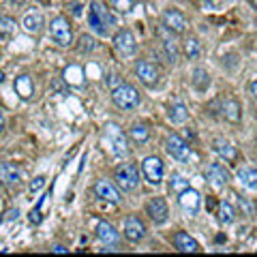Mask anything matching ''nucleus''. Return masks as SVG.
<instances>
[{
    "label": "nucleus",
    "instance_id": "nucleus-1",
    "mask_svg": "<svg viewBox=\"0 0 257 257\" xmlns=\"http://www.w3.org/2000/svg\"><path fill=\"white\" fill-rule=\"evenodd\" d=\"M88 26H90L96 35L105 37L111 26H116V18L111 15L105 7H101V3L92 0L90 9H88Z\"/></svg>",
    "mask_w": 257,
    "mask_h": 257
},
{
    "label": "nucleus",
    "instance_id": "nucleus-2",
    "mask_svg": "<svg viewBox=\"0 0 257 257\" xmlns=\"http://www.w3.org/2000/svg\"><path fill=\"white\" fill-rule=\"evenodd\" d=\"M114 176H116V184L126 193H131L140 187V170H138V165H133V163L118 165Z\"/></svg>",
    "mask_w": 257,
    "mask_h": 257
},
{
    "label": "nucleus",
    "instance_id": "nucleus-3",
    "mask_svg": "<svg viewBox=\"0 0 257 257\" xmlns=\"http://www.w3.org/2000/svg\"><path fill=\"white\" fill-rule=\"evenodd\" d=\"M103 142L109 146V150L114 152L118 157H124L128 152V146H126V135L120 131V126H116L114 122H109L103 126Z\"/></svg>",
    "mask_w": 257,
    "mask_h": 257
},
{
    "label": "nucleus",
    "instance_id": "nucleus-4",
    "mask_svg": "<svg viewBox=\"0 0 257 257\" xmlns=\"http://www.w3.org/2000/svg\"><path fill=\"white\" fill-rule=\"evenodd\" d=\"M111 99H114V103L120 109H126V111L140 105V92L131 84H118L111 90Z\"/></svg>",
    "mask_w": 257,
    "mask_h": 257
},
{
    "label": "nucleus",
    "instance_id": "nucleus-5",
    "mask_svg": "<svg viewBox=\"0 0 257 257\" xmlns=\"http://www.w3.org/2000/svg\"><path fill=\"white\" fill-rule=\"evenodd\" d=\"M165 150H167V155H170L172 159L180 161V163H189V161L193 159L191 146L182 138H178V135H174V133L165 140Z\"/></svg>",
    "mask_w": 257,
    "mask_h": 257
},
{
    "label": "nucleus",
    "instance_id": "nucleus-6",
    "mask_svg": "<svg viewBox=\"0 0 257 257\" xmlns=\"http://www.w3.org/2000/svg\"><path fill=\"white\" fill-rule=\"evenodd\" d=\"M50 35H52L54 41L58 43V45H62V47H67V45L73 43V30H71L69 20H64V18L52 20V24H50Z\"/></svg>",
    "mask_w": 257,
    "mask_h": 257
},
{
    "label": "nucleus",
    "instance_id": "nucleus-7",
    "mask_svg": "<svg viewBox=\"0 0 257 257\" xmlns=\"http://www.w3.org/2000/svg\"><path fill=\"white\" fill-rule=\"evenodd\" d=\"M114 50L124 56V58H128V56H133L135 50H138V41H135L133 32L131 30H120L114 35Z\"/></svg>",
    "mask_w": 257,
    "mask_h": 257
},
{
    "label": "nucleus",
    "instance_id": "nucleus-8",
    "mask_svg": "<svg viewBox=\"0 0 257 257\" xmlns=\"http://www.w3.org/2000/svg\"><path fill=\"white\" fill-rule=\"evenodd\" d=\"M142 170H144V176H146V180L150 184H161L163 180V161L159 157H146L142 163Z\"/></svg>",
    "mask_w": 257,
    "mask_h": 257
},
{
    "label": "nucleus",
    "instance_id": "nucleus-9",
    "mask_svg": "<svg viewBox=\"0 0 257 257\" xmlns=\"http://www.w3.org/2000/svg\"><path fill=\"white\" fill-rule=\"evenodd\" d=\"M178 204L189 216H195L199 212V208H202V197H199V193L195 189L189 187L178 195Z\"/></svg>",
    "mask_w": 257,
    "mask_h": 257
},
{
    "label": "nucleus",
    "instance_id": "nucleus-10",
    "mask_svg": "<svg viewBox=\"0 0 257 257\" xmlns=\"http://www.w3.org/2000/svg\"><path fill=\"white\" fill-rule=\"evenodd\" d=\"M187 26H189V22L184 18V13L176 11V9H170L163 13V28L165 30L174 32V35H182V32L187 30Z\"/></svg>",
    "mask_w": 257,
    "mask_h": 257
},
{
    "label": "nucleus",
    "instance_id": "nucleus-11",
    "mask_svg": "<svg viewBox=\"0 0 257 257\" xmlns=\"http://www.w3.org/2000/svg\"><path fill=\"white\" fill-rule=\"evenodd\" d=\"M135 71H138V77H140V82H142L144 86L155 88V86L159 84V69H157L152 62L142 60V62H138Z\"/></svg>",
    "mask_w": 257,
    "mask_h": 257
},
{
    "label": "nucleus",
    "instance_id": "nucleus-12",
    "mask_svg": "<svg viewBox=\"0 0 257 257\" xmlns=\"http://www.w3.org/2000/svg\"><path fill=\"white\" fill-rule=\"evenodd\" d=\"M146 214H148L157 225H163V223L167 221V214H170L165 199H163V197H152L150 202L146 204Z\"/></svg>",
    "mask_w": 257,
    "mask_h": 257
},
{
    "label": "nucleus",
    "instance_id": "nucleus-13",
    "mask_svg": "<svg viewBox=\"0 0 257 257\" xmlns=\"http://www.w3.org/2000/svg\"><path fill=\"white\" fill-rule=\"evenodd\" d=\"M206 180L212 184L214 189H223L229 182V172L225 170L221 163H210L206 167Z\"/></svg>",
    "mask_w": 257,
    "mask_h": 257
},
{
    "label": "nucleus",
    "instance_id": "nucleus-14",
    "mask_svg": "<svg viewBox=\"0 0 257 257\" xmlns=\"http://www.w3.org/2000/svg\"><path fill=\"white\" fill-rule=\"evenodd\" d=\"M124 236L128 242H140V240H144V236H146V225H144L142 219H138V216H126Z\"/></svg>",
    "mask_w": 257,
    "mask_h": 257
},
{
    "label": "nucleus",
    "instance_id": "nucleus-15",
    "mask_svg": "<svg viewBox=\"0 0 257 257\" xmlns=\"http://www.w3.org/2000/svg\"><path fill=\"white\" fill-rule=\"evenodd\" d=\"M0 182L7 184V187H18V184L22 182L20 167L15 163H9V161L0 163Z\"/></svg>",
    "mask_w": 257,
    "mask_h": 257
},
{
    "label": "nucleus",
    "instance_id": "nucleus-16",
    "mask_svg": "<svg viewBox=\"0 0 257 257\" xmlns=\"http://www.w3.org/2000/svg\"><path fill=\"white\" fill-rule=\"evenodd\" d=\"M94 193H96V197L99 199H103V202H111V204L120 202V191L109 180H96Z\"/></svg>",
    "mask_w": 257,
    "mask_h": 257
},
{
    "label": "nucleus",
    "instance_id": "nucleus-17",
    "mask_svg": "<svg viewBox=\"0 0 257 257\" xmlns=\"http://www.w3.org/2000/svg\"><path fill=\"white\" fill-rule=\"evenodd\" d=\"M174 246L178 248L180 253H197L199 251V242L193 236H189L187 231L174 234Z\"/></svg>",
    "mask_w": 257,
    "mask_h": 257
},
{
    "label": "nucleus",
    "instance_id": "nucleus-18",
    "mask_svg": "<svg viewBox=\"0 0 257 257\" xmlns=\"http://www.w3.org/2000/svg\"><path fill=\"white\" fill-rule=\"evenodd\" d=\"M22 26H24V30H26V32H30V35H39V32L43 30V26H45V20H43L41 13L30 11V13L24 15Z\"/></svg>",
    "mask_w": 257,
    "mask_h": 257
},
{
    "label": "nucleus",
    "instance_id": "nucleus-19",
    "mask_svg": "<svg viewBox=\"0 0 257 257\" xmlns=\"http://www.w3.org/2000/svg\"><path fill=\"white\" fill-rule=\"evenodd\" d=\"M221 103V116L227 120V122H240V103L234 101V99H225V101H219Z\"/></svg>",
    "mask_w": 257,
    "mask_h": 257
},
{
    "label": "nucleus",
    "instance_id": "nucleus-20",
    "mask_svg": "<svg viewBox=\"0 0 257 257\" xmlns=\"http://www.w3.org/2000/svg\"><path fill=\"white\" fill-rule=\"evenodd\" d=\"M214 152L219 157H223V161H227V163H234V161L238 159V150L234 144H229V142H225V140H214Z\"/></svg>",
    "mask_w": 257,
    "mask_h": 257
},
{
    "label": "nucleus",
    "instance_id": "nucleus-21",
    "mask_svg": "<svg viewBox=\"0 0 257 257\" xmlns=\"http://www.w3.org/2000/svg\"><path fill=\"white\" fill-rule=\"evenodd\" d=\"M15 92L20 94V99L24 101H28L32 92H35V84H32V77L30 75H20V77H15Z\"/></svg>",
    "mask_w": 257,
    "mask_h": 257
},
{
    "label": "nucleus",
    "instance_id": "nucleus-22",
    "mask_svg": "<svg viewBox=\"0 0 257 257\" xmlns=\"http://www.w3.org/2000/svg\"><path fill=\"white\" fill-rule=\"evenodd\" d=\"M96 236H99V240L103 244H116L118 242V231L111 227L107 221H101L96 225Z\"/></svg>",
    "mask_w": 257,
    "mask_h": 257
},
{
    "label": "nucleus",
    "instance_id": "nucleus-23",
    "mask_svg": "<svg viewBox=\"0 0 257 257\" xmlns=\"http://www.w3.org/2000/svg\"><path fill=\"white\" fill-rule=\"evenodd\" d=\"M238 180L242 182L246 189L257 191V170L255 167H240L238 170Z\"/></svg>",
    "mask_w": 257,
    "mask_h": 257
},
{
    "label": "nucleus",
    "instance_id": "nucleus-24",
    "mask_svg": "<svg viewBox=\"0 0 257 257\" xmlns=\"http://www.w3.org/2000/svg\"><path fill=\"white\" fill-rule=\"evenodd\" d=\"M187 118H189L187 105H184L182 101H174L170 105V120L176 124H182V122H187Z\"/></svg>",
    "mask_w": 257,
    "mask_h": 257
},
{
    "label": "nucleus",
    "instance_id": "nucleus-25",
    "mask_svg": "<svg viewBox=\"0 0 257 257\" xmlns=\"http://www.w3.org/2000/svg\"><path fill=\"white\" fill-rule=\"evenodd\" d=\"M161 45H163V52H165V58L170 64H176L178 62V45H176L172 39H167L165 35L161 37Z\"/></svg>",
    "mask_w": 257,
    "mask_h": 257
},
{
    "label": "nucleus",
    "instance_id": "nucleus-26",
    "mask_svg": "<svg viewBox=\"0 0 257 257\" xmlns=\"http://www.w3.org/2000/svg\"><path fill=\"white\" fill-rule=\"evenodd\" d=\"M128 138H131L135 144H146L150 138V131H148L146 124H133L128 128Z\"/></svg>",
    "mask_w": 257,
    "mask_h": 257
},
{
    "label": "nucleus",
    "instance_id": "nucleus-27",
    "mask_svg": "<svg viewBox=\"0 0 257 257\" xmlns=\"http://www.w3.org/2000/svg\"><path fill=\"white\" fill-rule=\"evenodd\" d=\"M193 86H195L199 92H206V88L210 86V75H208L206 69H195L193 71Z\"/></svg>",
    "mask_w": 257,
    "mask_h": 257
},
{
    "label": "nucleus",
    "instance_id": "nucleus-28",
    "mask_svg": "<svg viewBox=\"0 0 257 257\" xmlns=\"http://www.w3.org/2000/svg\"><path fill=\"white\" fill-rule=\"evenodd\" d=\"M234 219H236V212H234V208H231V204L221 202L219 204V221L223 225H229V223H234Z\"/></svg>",
    "mask_w": 257,
    "mask_h": 257
},
{
    "label": "nucleus",
    "instance_id": "nucleus-29",
    "mask_svg": "<svg viewBox=\"0 0 257 257\" xmlns=\"http://www.w3.org/2000/svg\"><path fill=\"white\" fill-rule=\"evenodd\" d=\"M184 54H187L191 60L197 58V56L202 54V43H199L195 37H189L187 41H184Z\"/></svg>",
    "mask_w": 257,
    "mask_h": 257
},
{
    "label": "nucleus",
    "instance_id": "nucleus-30",
    "mask_svg": "<svg viewBox=\"0 0 257 257\" xmlns=\"http://www.w3.org/2000/svg\"><path fill=\"white\" fill-rule=\"evenodd\" d=\"M170 189L176 193V195H180L184 189H189V180H184L180 174H172V178H170Z\"/></svg>",
    "mask_w": 257,
    "mask_h": 257
},
{
    "label": "nucleus",
    "instance_id": "nucleus-31",
    "mask_svg": "<svg viewBox=\"0 0 257 257\" xmlns=\"http://www.w3.org/2000/svg\"><path fill=\"white\" fill-rule=\"evenodd\" d=\"M15 30V22L11 18H5V15H0V39H9Z\"/></svg>",
    "mask_w": 257,
    "mask_h": 257
},
{
    "label": "nucleus",
    "instance_id": "nucleus-32",
    "mask_svg": "<svg viewBox=\"0 0 257 257\" xmlns=\"http://www.w3.org/2000/svg\"><path fill=\"white\" fill-rule=\"evenodd\" d=\"M111 7L118 11V13H128L133 9V5H135V0H109Z\"/></svg>",
    "mask_w": 257,
    "mask_h": 257
},
{
    "label": "nucleus",
    "instance_id": "nucleus-33",
    "mask_svg": "<svg viewBox=\"0 0 257 257\" xmlns=\"http://www.w3.org/2000/svg\"><path fill=\"white\" fill-rule=\"evenodd\" d=\"M94 47H96V43H94V39H92V37H88V35L79 37V50H82V52L90 54V52L94 50Z\"/></svg>",
    "mask_w": 257,
    "mask_h": 257
},
{
    "label": "nucleus",
    "instance_id": "nucleus-34",
    "mask_svg": "<svg viewBox=\"0 0 257 257\" xmlns=\"http://www.w3.org/2000/svg\"><path fill=\"white\" fill-rule=\"evenodd\" d=\"M43 202H45V197H41L39 199V204H37V208H32L30 210V223H41V206H43Z\"/></svg>",
    "mask_w": 257,
    "mask_h": 257
},
{
    "label": "nucleus",
    "instance_id": "nucleus-35",
    "mask_svg": "<svg viewBox=\"0 0 257 257\" xmlns=\"http://www.w3.org/2000/svg\"><path fill=\"white\" fill-rule=\"evenodd\" d=\"M43 184H45V176H39V178H35L30 182V193H37L39 189H43Z\"/></svg>",
    "mask_w": 257,
    "mask_h": 257
},
{
    "label": "nucleus",
    "instance_id": "nucleus-36",
    "mask_svg": "<svg viewBox=\"0 0 257 257\" xmlns=\"http://www.w3.org/2000/svg\"><path fill=\"white\" fill-rule=\"evenodd\" d=\"M52 251H54V253H67L69 248H64L62 244H56V246H52Z\"/></svg>",
    "mask_w": 257,
    "mask_h": 257
},
{
    "label": "nucleus",
    "instance_id": "nucleus-37",
    "mask_svg": "<svg viewBox=\"0 0 257 257\" xmlns=\"http://www.w3.org/2000/svg\"><path fill=\"white\" fill-rule=\"evenodd\" d=\"M18 214H20V210H15V208H13V210H9V212H7V219L11 221V219H15V216H18Z\"/></svg>",
    "mask_w": 257,
    "mask_h": 257
},
{
    "label": "nucleus",
    "instance_id": "nucleus-38",
    "mask_svg": "<svg viewBox=\"0 0 257 257\" xmlns=\"http://www.w3.org/2000/svg\"><path fill=\"white\" fill-rule=\"evenodd\" d=\"M5 131V114H3V109H0V133Z\"/></svg>",
    "mask_w": 257,
    "mask_h": 257
},
{
    "label": "nucleus",
    "instance_id": "nucleus-39",
    "mask_svg": "<svg viewBox=\"0 0 257 257\" xmlns=\"http://www.w3.org/2000/svg\"><path fill=\"white\" fill-rule=\"evenodd\" d=\"M251 90H253V96L257 99V82H253V84H251Z\"/></svg>",
    "mask_w": 257,
    "mask_h": 257
},
{
    "label": "nucleus",
    "instance_id": "nucleus-40",
    "mask_svg": "<svg viewBox=\"0 0 257 257\" xmlns=\"http://www.w3.org/2000/svg\"><path fill=\"white\" fill-rule=\"evenodd\" d=\"M13 5H22V3H26V0H11Z\"/></svg>",
    "mask_w": 257,
    "mask_h": 257
},
{
    "label": "nucleus",
    "instance_id": "nucleus-41",
    "mask_svg": "<svg viewBox=\"0 0 257 257\" xmlns=\"http://www.w3.org/2000/svg\"><path fill=\"white\" fill-rule=\"evenodd\" d=\"M5 82V73H3V71H0V84H3Z\"/></svg>",
    "mask_w": 257,
    "mask_h": 257
},
{
    "label": "nucleus",
    "instance_id": "nucleus-42",
    "mask_svg": "<svg viewBox=\"0 0 257 257\" xmlns=\"http://www.w3.org/2000/svg\"><path fill=\"white\" fill-rule=\"evenodd\" d=\"M251 5H253V9L257 11V0H251Z\"/></svg>",
    "mask_w": 257,
    "mask_h": 257
}]
</instances>
